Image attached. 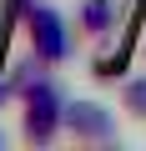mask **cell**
Wrapping results in <instances>:
<instances>
[{
    "mask_svg": "<svg viewBox=\"0 0 146 151\" xmlns=\"http://www.w3.org/2000/svg\"><path fill=\"white\" fill-rule=\"evenodd\" d=\"M60 136H65V141L91 146V141H116L121 131H116V116H111L101 101L65 96V106H60Z\"/></svg>",
    "mask_w": 146,
    "mask_h": 151,
    "instance_id": "obj_3",
    "label": "cell"
},
{
    "mask_svg": "<svg viewBox=\"0 0 146 151\" xmlns=\"http://www.w3.org/2000/svg\"><path fill=\"white\" fill-rule=\"evenodd\" d=\"M20 25H25V40H30V55H40L45 65H65L76 55V20L60 15L50 0H35V5L20 10Z\"/></svg>",
    "mask_w": 146,
    "mask_h": 151,
    "instance_id": "obj_2",
    "label": "cell"
},
{
    "mask_svg": "<svg viewBox=\"0 0 146 151\" xmlns=\"http://www.w3.org/2000/svg\"><path fill=\"white\" fill-rule=\"evenodd\" d=\"M20 141L25 146H50L60 141V106H65V86L55 81V70L40 76L35 86H25L20 96Z\"/></svg>",
    "mask_w": 146,
    "mask_h": 151,
    "instance_id": "obj_1",
    "label": "cell"
},
{
    "mask_svg": "<svg viewBox=\"0 0 146 151\" xmlns=\"http://www.w3.org/2000/svg\"><path fill=\"white\" fill-rule=\"evenodd\" d=\"M15 106V86H10V76H0V111Z\"/></svg>",
    "mask_w": 146,
    "mask_h": 151,
    "instance_id": "obj_6",
    "label": "cell"
},
{
    "mask_svg": "<svg viewBox=\"0 0 146 151\" xmlns=\"http://www.w3.org/2000/svg\"><path fill=\"white\" fill-rule=\"evenodd\" d=\"M70 20H76V35H91V40H111L116 35V5L111 0H81Z\"/></svg>",
    "mask_w": 146,
    "mask_h": 151,
    "instance_id": "obj_4",
    "label": "cell"
},
{
    "mask_svg": "<svg viewBox=\"0 0 146 151\" xmlns=\"http://www.w3.org/2000/svg\"><path fill=\"white\" fill-rule=\"evenodd\" d=\"M5 141H10V131H0V146H5Z\"/></svg>",
    "mask_w": 146,
    "mask_h": 151,
    "instance_id": "obj_8",
    "label": "cell"
},
{
    "mask_svg": "<svg viewBox=\"0 0 146 151\" xmlns=\"http://www.w3.org/2000/svg\"><path fill=\"white\" fill-rule=\"evenodd\" d=\"M25 5H35V0H15V15H20V10H25Z\"/></svg>",
    "mask_w": 146,
    "mask_h": 151,
    "instance_id": "obj_7",
    "label": "cell"
},
{
    "mask_svg": "<svg viewBox=\"0 0 146 151\" xmlns=\"http://www.w3.org/2000/svg\"><path fill=\"white\" fill-rule=\"evenodd\" d=\"M121 111L146 121V76H126L121 81Z\"/></svg>",
    "mask_w": 146,
    "mask_h": 151,
    "instance_id": "obj_5",
    "label": "cell"
}]
</instances>
